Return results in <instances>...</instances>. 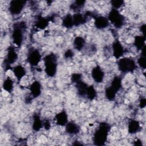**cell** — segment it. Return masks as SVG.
<instances>
[{
  "label": "cell",
  "mask_w": 146,
  "mask_h": 146,
  "mask_svg": "<svg viewBox=\"0 0 146 146\" xmlns=\"http://www.w3.org/2000/svg\"><path fill=\"white\" fill-rule=\"evenodd\" d=\"M110 125L106 123H102L99 125L94 135V143L96 145H103L105 144L110 131Z\"/></svg>",
  "instance_id": "6da1fadb"
},
{
  "label": "cell",
  "mask_w": 146,
  "mask_h": 146,
  "mask_svg": "<svg viewBox=\"0 0 146 146\" xmlns=\"http://www.w3.org/2000/svg\"><path fill=\"white\" fill-rule=\"evenodd\" d=\"M45 72L50 77L54 76L57 70V58L55 54H50L44 58Z\"/></svg>",
  "instance_id": "7a4b0ae2"
},
{
  "label": "cell",
  "mask_w": 146,
  "mask_h": 146,
  "mask_svg": "<svg viewBox=\"0 0 146 146\" xmlns=\"http://www.w3.org/2000/svg\"><path fill=\"white\" fill-rule=\"evenodd\" d=\"M26 29V25L24 22H18L14 25L12 31V39L13 43L18 47H20L23 40V31Z\"/></svg>",
  "instance_id": "3957f363"
},
{
  "label": "cell",
  "mask_w": 146,
  "mask_h": 146,
  "mask_svg": "<svg viewBox=\"0 0 146 146\" xmlns=\"http://www.w3.org/2000/svg\"><path fill=\"white\" fill-rule=\"evenodd\" d=\"M118 68L122 72H132L136 68V64L134 60L128 58L119 59L117 62Z\"/></svg>",
  "instance_id": "277c9868"
},
{
  "label": "cell",
  "mask_w": 146,
  "mask_h": 146,
  "mask_svg": "<svg viewBox=\"0 0 146 146\" xmlns=\"http://www.w3.org/2000/svg\"><path fill=\"white\" fill-rule=\"evenodd\" d=\"M109 22H110L116 28H120L124 23V17L120 13L117 9H112L110 11L108 18Z\"/></svg>",
  "instance_id": "5b68a950"
},
{
  "label": "cell",
  "mask_w": 146,
  "mask_h": 146,
  "mask_svg": "<svg viewBox=\"0 0 146 146\" xmlns=\"http://www.w3.org/2000/svg\"><path fill=\"white\" fill-rule=\"evenodd\" d=\"M26 1L22 0L11 1L9 5V10L10 13L13 15L19 14L24 8Z\"/></svg>",
  "instance_id": "8992f818"
},
{
  "label": "cell",
  "mask_w": 146,
  "mask_h": 146,
  "mask_svg": "<svg viewBox=\"0 0 146 146\" xmlns=\"http://www.w3.org/2000/svg\"><path fill=\"white\" fill-rule=\"evenodd\" d=\"M41 60V55L36 49L31 50L27 56V61L32 66H36Z\"/></svg>",
  "instance_id": "52a82bcc"
},
{
  "label": "cell",
  "mask_w": 146,
  "mask_h": 146,
  "mask_svg": "<svg viewBox=\"0 0 146 146\" xmlns=\"http://www.w3.org/2000/svg\"><path fill=\"white\" fill-rule=\"evenodd\" d=\"M18 59V54L14 48L10 46L8 48L6 58L5 59L6 66H10L11 64L14 63Z\"/></svg>",
  "instance_id": "ba28073f"
},
{
  "label": "cell",
  "mask_w": 146,
  "mask_h": 146,
  "mask_svg": "<svg viewBox=\"0 0 146 146\" xmlns=\"http://www.w3.org/2000/svg\"><path fill=\"white\" fill-rule=\"evenodd\" d=\"M113 55L116 59H120L124 54V50L123 45L118 39H116L112 46Z\"/></svg>",
  "instance_id": "9c48e42d"
},
{
  "label": "cell",
  "mask_w": 146,
  "mask_h": 146,
  "mask_svg": "<svg viewBox=\"0 0 146 146\" xmlns=\"http://www.w3.org/2000/svg\"><path fill=\"white\" fill-rule=\"evenodd\" d=\"M91 75L95 82L96 83H102L104 79V72L99 66H96L91 71Z\"/></svg>",
  "instance_id": "30bf717a"
},
{
  "label": "cell",
  "mask_w": 146,
  "mask_h": 146,
  "mask_svg": "<svg viewBox=\"0 0 146 146\" xmlns=\"http://www.w3.org/2000/svg\"><path fill=\"white\" fill-rule=\"evenodd\" d=\"M30 91L33 98L38 97L41 94V84L39 82L35 80L30 86Z\"/></svg>",
  "instance_id": "8fae6325"
},
{
  "label": "cell",
  "mask_w": 146,
  "mask_h": 146,
  "mask_svg": "<svg viewBox=\"0 0 146 146\" xmlns=\"http://www.w3.org/2000/svg\"><path fill=\"white\" fill-rule=\"evenodd\" d=\"M55 120L58 125L65 126L68 123V115L65 111H62L55 115Z\"/></svg>",
  "instance_id": "7c38bea8"
},
{
  "label": "cell",
  "mask_w": 146,
  "mask_h": 146,
  "mask_svg": "<svg viewBox=\"0 0 146 146\" xmlns=\"http://www.w3.org/2000/svg\"><path fill=\"white\" fill-rule=\"evenodd\" d=\"M95 26L98 29H103L108 26L109 21L107 18L103 16H98L95 18Z\"/></svg>",
  "instance_id": "4fadbf2b"
},
{
  "label": "cell",
  "mask_w": 146,
  "mask_h": 146,
  "mask_svg": "<svg viewBox=\"0 0 146 146\" xmlns=\"http://www.w3.org/2000/svg\"><path fill=\"white\" fill-rule=\"evenodd\" d=\"M66 126V131L68 134L75 135L78 133L80 131V127L76 123L70 121L68 122Z\"/></svg>",
  "instance_id": "5bb4252c"
},
{
  "label": "cell",
  "mask_w": 146,
  "mask_h": 146,
  "mask_svg": "<svg viewBox=\"0 0 146 146\" xmlns=\"http://www.w3.org/2000/svg\"><path fill=\"white\" fill-rule=\"evenodd\" d=\"M13 71L15 78L19 80H21L26 75V70L21 65H18L14 67L13 69Z\"/></svg>",
  "instance_id": "9a60e30c"
},
{
  "label": "cell",
  "mask_w": 146,
  "mask_h": 146,
  "mask_svg": "<svg viewBox=\"0 0 146 146\" xmlns=\"http://www.w3.org/2000/svg\"><path fill=\"white\" fill-rule=\"evenodd\" d=\"M33 129L35 131H39L42 127H43V121L41 120L39 115L35 114L33 116Z\"/></svg>",
  "instance_id": "2e32d148"
},
{
  "label": "cell",
  "mask_w": 146,
  "mask_h": 146,
  "mask_svg": "<svg viewBox=\"0 0 146 146\" xmlns=\"http://www.w3.org/2000/svg\"><path fill=\"white\" fill-rule=\"evenodd\" d=\"M140 123L135 120H131L128 125V131L129 133L134 134L140 129Z\"/></svg>",
  "instance_id": "e0dca14e"
},
{
  "label": "cell",
  "mask_w": 146,
  "mask_h": 146,
  "mask_svg": "<svg viewBox=\"0 0 146 146\" xmlns=\"http://www.w3.org/2000/svg\"><path fill=\"white\" fill-rule=\"evenodd\" d=\"M74 26H78L86 22V16L82 15L80 13H76L72 15Z\"/></svg>",
  "instance_id": "ac0fdd59"
},
{
  "label": "cell",
  "mask_w": 146,
  "mask_h": 146,
  "mask_svg": "<svg viewBox=\"0 0 146 146\" xmlns=\"http://www.w3.org/2000/svg\"><path fill=\"white\" fill-rule=\"evenodd\" d=\"M49 19L40 17L38 18H37L36 22L35 23V26L36 28L39 29L43 30L48 26L49 24Z\"/></svg>",
  "instance_id": "d6986e66"
},
{
  "label": "cell",
  "mask_w": 146,
  "mask_h": 146,
  "mask_svg": "<svg viewBox=\"0 0 146 146\" xmlns=\"http://www.w3.org/2000/svg\"><path fill=\"white\" fill-rule=\"evenodd\" d=\"M110 87L117 92L122 87L121 78L120 76H115L112 79Z\"/></svg>",
  "instance_id": "ffe728a7"
},
{
  "label": "cell",
  "mask_w": 146,
  "mask_h": 146,
  "mask_svg": "<svg viewBox=\"0 0 146 146\" xmlns=\"http://www.w3.org/2000/svg\"><path fill=\"white\" fill-rule=\"evenodd\" d=\"M76 86L77 88L78 95L80 96H85L88 86L86 83L80 80L76 83Z\"/></svg>",
  "instance_id": "44dd1931"
},
{
  "label": "cell",
  "mask_w": 146,
  "mask_h": 146,
  "mask_svg": "<svg viewBox=\"0 0 146 146\" xmlns=\"http://www.w3.org/2000/svg\"><path fill=\"white\" fill-rule=\"evenodd\" d=\"M145 36L138 35L135 36L134 39V45L138 50H141L145 46Z\"/></svg>",
  "instance_id": "7402d4cb"
},
{
  "label": "cell",
  "mask_w": 146,
  "mask_h": 146,
  "mask_svg": "<svg viewBox=\"0 0 146 146\" xmlns=\"http://www.w3.org/2000/svg\"><path fill=\"white\" fill-rule=\"evenodd\" d=\"M85 45V40L81 36H76L74 40V46L78 51L82 50Z\"/></svg>",
  "instance_id": "603a6c76"
},
{
  "label": "cell",
  "mask_w": 146,
  "mask_h": 146,
  "mask_svg": "<svg viewBox=\"0 0 146 146\" xmlns=\"http://www.w3.org/2000/svg\"><path fill=\"white\" fill-rule=\"evenodd\" d=\"M62 25L66 28H68V29L71 28L74 26L72 15H71L70 14H68L67 15H66L63 19Z\"/></svg>",
  "instance_id": "cb8c5ba5"
},
{
  "label": "cell",
  "mask_w": 146,
  "mask_h": 146,
  "mask_svg": "<svg viewBox=\"0 0 146 146\" xmlns=\"http://www.w3.org/2000/svg\"><path fill=\"white\" fill-rule=\"evenodd\" d=\"M96 91L94 86H88L86 94V95L87 97V98L90 100H92L96 98Z\"/></svg>",
  "instance_id": "d4e9b609"
},
{
  "label": "cell",
  "mask_w": 146,
  "mask_h": 146,
  "mask_svg": "<svg viewBox=\"0 0 146 146\" xmlns=\"http://www.w3.org/2000/svg\"><path fill=\"white\" fill-rule=\"evenodd\" d=\"M13 81L9 78H6L3 82L2 87L4 90L8 92H11L13 89Z\"/></svg>",
  "instance_id": "484cf974"
},
{
  "label": "cell",
  "mask_w": 146,
  "mask_h": 146,
  "mask_svg": "<svg viewBox=\"0 0 146 146\" xmlns=\"http://www.w3.org/2000/svg\"><path fill=\"white\" fill-rule=\"evenodd\" d=\"M117 92L110 86L107 87L105 90V96L109 100H113L116 96Z\"/></svg>",
  "instance_id": "4316f807"
},
{
  "label": "cell",
  "mask_w": 146,
  "mask_h": 146,
  "mask_svg": "<svg viewBox=\"0 0 146 146\" xmlns=\"http://www.w3.org/2000/svg\"><path fill=\"white\" fill-rule=\"evenodd\" d=\"M111 4L113 9L117 10L123 5L124 1L121 0H112L111 1Z\"/></svg>",
  "instance_id": "83f0119b"
},
{
  "label": "cell",
  "mask_w": 146,
  "mask_h": 146,
  "mask_svg": "<svg viewBox=\"0 0 146 146\" xmlns=\"http://www.w3.org/2000/svg\"><path fill=\"white\" fill-rule=\"evenodd\" d=\"M137 63L140 67H142L143 68H145L146 66V59L145 56L141 55V56L137 60Z\"/></svg>",
  "instance_id": "f1b7e54d"
},
{
  "label": "cell",
  "mask_w": 146,
  "mask_h": 146,
  "mask_svg": "<svg viewBox=\"0 0 146 146\" xmlns=\"http://www.w3.org/2000/svg\"><path fill=\"white\" fill-rule=\"evenodd\" d=\"M71 81L75 84L81 80V75L79 74H74L71 76Z\"/></svg>",
  "instance_id": "f546056e"
},
{
  "label": "cell",
  "mask_w": 146,
  "mask_h": 146,
  "mask_svg": "<svg viewBox=\"0 0 146 146\" xmlns=\"http://www.w3.org/2000/svg\"><path fill=\"white\" fill-rule=\"evenodd\" d=\"M85 2L86 1H76L74 5H72V7L74 9H77L82 7L83 6H84Z\"/></svg>",
  "instance_id": "4dcf8cb0"
},
{
  "label": "cell",
  "mask_w": 146,
  "mask_h": 146,
  "mask_svg": "<svg viewBox=\"0 0 146 146\" xmlns=\"http://www.w3.org/2000/svg\"><path fill=\"white\" fill-rule=\"evenodd\" d=\"M66 58H71L74 56V52L71 50H67L64 54Z\"/></svg>",
  "instance_id": "1f68e13d"
},
{
  "label": "cell",
  "mask_w": 146,
  "mask_h": 146,
  "mask_svg": "<svg viewBox=\"0 0 146 146\" xmlns=\"http://www.w3.org/2000/svg\"><path fill=\"white\" fill-rule=\"evenodd\" d=\"M50 121H48V120H44L43 121V127L45 128V129L46 130H48L50 128Z\"/></svg>",
  "instance_id": "d6a6232c"
},
{
  "label": "cell",
  "mask_w": 146,
  "mask_h": 146,
  "mask_svg": "<svg viewBox=\"0 0 146 146\" xmlns=\"http://www.w3.org/2000/svg\"><path fill=\"white\" fill-rule=\"evenodd\" d=\"M146 104V100L145 99H142L140 100V103H139V106L141 108H144Z\"/></svg>",
  "instance_id": "836d02e7"
},
{
  "label": "cell",
  "mask_w": 146,
  "mask_h": 146,
  "mask_svg": "<svg viewBox=\"0 0 146 146\" xmlns=\"http://www.w3.org/2000/svg\"><path fill=\"white\" fill-rule=\"evenodd\" d=\"M141 31H142L143 35L145 36V25H143V26H141Z\"/></svg>",
  "instance_id": "e575fe53"
}]
</instances>
